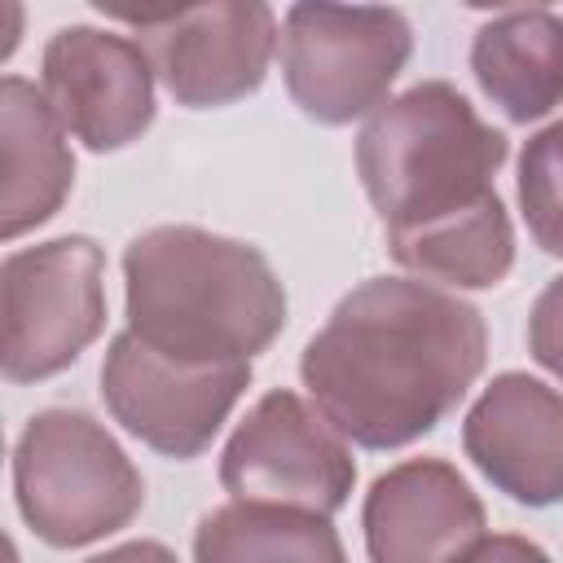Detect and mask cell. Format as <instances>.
Masks as SVG:
<instances>
[{"mask_svg": "<svg viewBox=\"0 0 563 563\" xmlns=\"http://www.w3.org/2000/svg\"><path fill=\"white\" fill-rule=\"evenodd\" d=\"M488 330L475 303L409 277L347 290L299 356L330 427L361 449H400L435 431L475 387Z\"/></svg>", "mask_w": 563, "mask_h": 563, "instance_id": "cell-1", "label": "cell"}, {"mask_svg": "<svg viewBox=\"0 0 563 563\" xmlns=\"http://www.w3.org/2000/svg\"><path fill=\"white\" fill-rule=\"evenodd\" d=\"M123 299L128 330L185 365H251L286 325V290L264 251L198 224L136 233Z\"/></svg>", "mask_w": 563, "mask_h": 563, "instance_id": "cell-2", "label": "cell"}, {"mask_svg": "<svg viewBox=\"0 0 563 563\" xmlns=\"http://www.w3.org/2000/svg\"><path fill=\"white\" fill-rule=\"evenodd\" d=\"M506 154V132L444 79L405 88L356 136V172L387 233L422 229L497 194L493 176Z\"/></svg>", "mask_w": 563, "mask_h": 563, "instance_id": "cell-3", "label": "cell"}, {"mask_svg": "<svg viewBox=\"0 0 563 563\" xmlns=\"http://www.w3.org/2000/svg\"><path fill=\"white\" fill-rule=\"evenodd\" d=\"M13 497L44 545L75 550L128 528L145 506V479L97 418L44 409L13 444Z\"/></svg>", "mask_w": 563, "mask_h": 563, "instance_id": "cell-4", "label": "cell"}, {"mask_svg": "<svg viewBox=\"0 0 563 563\" xmlns=\"http://www.w3.org/2000/svg\"><path fill=\"white\" fill-rule=\"evenodd\" d=\"M0 317L9 383L62 374L106 325L101 246L84 233H66L9 251L0 268Z\"/></svg>", "mask_w": 563, "mask_h": 563, "instance_id": "cell-5", "label": "cell"}, {"mask_svg": "<svg viewBox=\"0 0 563 563\" xmlns=\"http://www.w3.org/2000/svg\"><path fill=\"white\" fill-rule=\"evenodd\" d=\"M413 48L400 9L369 4H290L282 35V75L295 106L317 123H352L383 106Z\"/></svg>", "mask_w": 563, "mask_h": 563, "instance_id": "cell-6", "label": "cell"}, {"mask_svg": "<svg viewBox=\"0 0 563 563\" xmlns=\"http://www.w3.org/2000/svg\"><path fill=\"white\" fill-rule=\"evenodd\" d=\"M220 484L233 501L334 515L347 506L356 462L330 418L303 396L264 391L220 453Z\"/></svg>", "mask_w": 563, "mask_h": 563, "instance_id": "cell-7", "label": "cell"}, {"mask_svg": "<svg viewBox=\"0 0 563 563\" xmlns=\"http://www.w3.org/2000/svg\"><path fill=\"white\" fill-rule=\"evenodd\" d=\"M251 387V365H185L132 330H119L101 361V396L114 422L167 457H198Z\"/></svg>", "mask_w": 563, "mask_h": 563, "instance_id": "cell-8", "label": "cell"}, {"mask_svg": "<svg viewBox=\"0 0 563 563\" xmlns=\"http://www.w3.org/2000/svg\"><path fill=\"white\" fill-rule=\"evenodd\" d=\"M154 75L185 110H211L251 97L277 48V13L260 0L202 4L132 22Z\"/></svg>", "mask_w": 563, "mask_h": 563, "instance_id": "cell-9", "label": "cell"}, {"mask_svg": "<svg viewBox=\"0 0 563 563\" xmlns=\"http://www.w3.org/2000/svg\"><path fill=\"white\" fill-rule=\"evenodd\" d=\"M40 92L92 154L123 150L154 123V66L145 48L101 26H62L44 44Z\"/></svg>", "mask_w": 563, "mask_h": 563, "instance_id": "cell-10", "label": "cell"}, {"mask_svg": "<svg viewBox=\"0 0 563 563\" xmlns=\"http://www.w3.org/2000/svg\"><path fill=\"white\" fill-rule=\"evenodd\" d=\"M462 449L510 501H563V396L541 378L497 374L462 422Z\"/></svg>", "mask_w": 563, "mask_h": 563, "instance_id": "cell-11", "label": "cell"}, {"mask_svg": "<svg viewBox=\"0 0 563 563\" xmlns=\"http://www.w3.org/2000/svg\"><path fill=\"white\" fill-rule=\"evenodd\" d=\"M369 563H457L484 537V506L444 457L383 471L361 506Z\"/></svg>", "mask_w": 563, "mask_h": 563, "instance_id": "cell-12", "label": "cell"}, {"mask_svg": "<svg viewBox=\"0 0 563 563\" xmlns=\"http://www.w3.org/2000/svg\"><path fill=\"white\" fill-rule=\"evenodd\" d=\"M62 119L44 101V92L22 79L4 75L0 84V238L13 242L26 229L57 216L75 185V158L62 136Z\"/></svg>", "mask_w": 563, "mask_h": 563, "instance_id": "cell-13", "label": "cell"}, {"mask_svg": "<svg viewBox=\"0 0 563 563\" xmlns=\"http://www.w3.org/2000/svg\"><path fill=\"white\" fill-rule=\"evenodd\" d=\"M479 92L510 119L532 123L563 106V18L550 9H506L471 40Z\"/></svg>", "mask_w": 563, "mask_h": 563, "instance_id": "cell-14", "label": "cell"}, {"mask_svg": "<svg viewBox=\"0 0 563 563\" xmlns=\"http://www.w3.org/2000/svg\"><path fill=\"white\" fill-rule=\"evenodd\" d=\"M387 251L413 277L457 290H484L515 268V229L501 198L488 194L457 216L431 220L422 229L387 233Z\"/></svg>", "mask_w": 563, "mask_h": 563, "instance_id": "cell-15", "label": "cell"}, {"mask_svg": "<svg viewBox=\"0 0 563 563\" xmlns=\"http://www.w3.org/2000/svg\"><path fill=\"white\" fill-rule=\"evenodd\" d=\"M194 563H347L325 515L229 501L198 519Z\"/></svg>", "mask_w": 563, "mask_h": 563, "instance_id": "cell-16", "label": "cell"}, {"mask_svg": "<svg viewBox=\"0 0 563 563\" xmlns=\"http://www.w3.org/2000/svg\"><path fill=\"white\" fill-rule=\"evenodd\" d=\"M519 207L532 242L545 255H563V119H554L523 145Z\"/></svg>", "mask_w": 563, "mask_h": 563, "instance_id": "cell-17", "label": "cell"}, {"mask_svg": "<svg viewBox=\"0 0 563 563\" xmlns=\"http://www.w3.org/2000/svg\"><path fill=\"white\" fill-rule=\"evenodd\" d=\"M528 347L537 356V365H545L554 378H563V277H554L532 312H528Z\"/></svg>", "mask_w": 563, "mask_h": 563, "instance_id": "cell-18", "label": "cell"}, {"mask_svg": "<svg viewBox=\"0 0 563 563\" xmlns=\"http://www.w3.org/2000/svg\"><path fill=\"white\" fill-rule=\"evenodd\" d=\"M457 563H554L537 541L515 537V532H497V537H479Z\"/></svg>", "mask_w": 563, "mask_h": 563, "instance_id": "cell-19", "label": "cell"}, {"mask_svg": "<svg viewBox=\"0 0 563 563\" xmlns=\"http://www.w3.org/2000/svg\"><path fill=\"white\" fill-rule=\"evenodd\" d=\"M84 563H176V554L163 541H128V545H114V550L92 554Z\"/></svg>", "mask_w": 563, "mask_h": 563, "instance_id": "cell-20", "label": "cell"}]
</instances>
